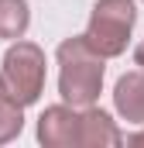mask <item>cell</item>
I'll return each instance as SVG.
<instances>
[{"mask_svg":"<svg viewBox=\"0 0 144 148\" xmlns=\"http://www.w3.org/2000/svg\"><path fill=\"white\" fill-rule=\"evenodd\" d=\"M124 145V131L120 124L113 121V114L89 103L79 110V138H75V148H117Z\"/></svg>","mask_w":144,"mask_h":148,"instance_id":"cell-5","label":"cell"},{"mask_svg":"<svg viewBox=\"0 0 144 148\" xmlns=\"http://www.w3.org/2000/svg\"><path fill=\"white\" fill-rule=\"evenodd\" d=\"M35 138L38 145L45 148H75V138H79V110L69 107V103H52L38 114L35 124Z\"/></svg>","mask_w":144,"mask_h":148,"instance_id":"cell-4","label":"cell"},{"mask_svg":"<svg viewBox=\"0 0 144 148\" xmlns=\"http://www.w3.org/2000/svg\"><path fill=\"white\" fill-rule=\"evenodd\" d=\"M21 131H24V107L10 100L7 93H0V145L17 141Z\"/></svg>","mask_w":144,"mask_h":148,"instance_id":"cell-8","label":"cell"},{"mask_svg":"<svg viewBox=\"0 0 144 148\" xmlns=\"http://www.w3.org/2000/svg\"><path fill=\"white\" fill-rule=\"evenodd\" d=\"M0 79L10 100H17L21 107H31L45 93V79H48V59L45 48L28 41V38H14L0 59Z\"/></svg>","mask_w":144,"mask_h":148,"instance_id":"cell-2","label":"cell"},{"mask_svg":"<svg viewBox=\"0 0 144 148\" xmlns=\"http://www.w3.org/2000/svg\"><path fill=\"white\" fill-rule=\"evenodd\" d=\"M124 145H130V148H144V124H137V131H134V134H124Z\"/></svg>","mask_w":144,"mask_h":148,"instance_id":"cell-9","label":"cell"},{"mask_svg":"<svg viewBox=\"0 0 144 148\" xmlns=\"http://www.w3.org/2000/svg\"><path fill=\"white\" fill-rule=\"evenodd\" d=\"M134 66H137V69H144V38L137 41V48H134Z\"/></svg>","mask_w":144,"mask_h":148,"instance_id":"cell-10","label":"cell"},{"mask_svg":"<svg viewBox=\"0 0 144 148\" xmlns=\"http://www.w3.org/2000/svg\"><path fill=\"white\" fill-rule=\"evenodd\" d=\"M141 3H144V0H141Z\"/></svg>","mask_w":144,"mask_h":148,"instance_id":"cell-12","label":"cell"},{"mask_svg":"<svg viewBox=\"0 0 144 148\" xmlns=\"http://www.w3.org/2000/svg\"><path fill=\"white\" fill-rule=\"evenodd\" d=\"M134 24H137V0H96L82 35L93 45V52L110 62L127 52Z\"/></svg>","mask_w":144,"mask_h":148,"instance_id":"cell-3","label":"cell"},{"mask_svg":"<svg viewBox=\"0 0 144 148\" xmlns=\"http://www.w3.org/2000/svg\"><path fill=\"white\" fill-rule=\"evenodd\" d=\"M31 28V3L28 0H0V38L14 41Z\"/></svg>","mask_w":144,"mask_h":148,"instance_id":"cell-7","label":"cell"},{"mask_svg":"<svg viewBox=\"0 0 144 148\" xmlns=\"http://www.w3.org/2000/svg\"><path fill=\"white\" fill-rule=\"evenodd\" d=\"M113 110L127 124H144V69H130L113 83Z\"/></svg>","mask_w":144,"mask_h":148,"instance_id":"cell-6","label":"cell"},{"mask_svg":"<svg viewBox=\"0 0 144 148\" xmlns=\"http://www.w3.org/2000/svg\"><path fill=\"white\" fill-rule=\"evenodd\" d=\"M58 62V97L75 110L89 107L100 100L103 83H107V59L93 52L86 35H72L55 48Z\"/></svg>","mask_w":144,"mask_h":148,"instance_id":"cell-1","label":"cell"},{"mask_svg":"<svg viewBox=\"0 0 144 148\" xmlns=\"http://www.w3.org/2000/svg\"><path fill=\"white\" fill-rule=\"evenodd\" d=\"M0 93H7V90H3V79H0Z\"/></svg>","mask_w":144,"mask_h":148,"instance_id":"cell-11","label":"cell"}]
</instances>
